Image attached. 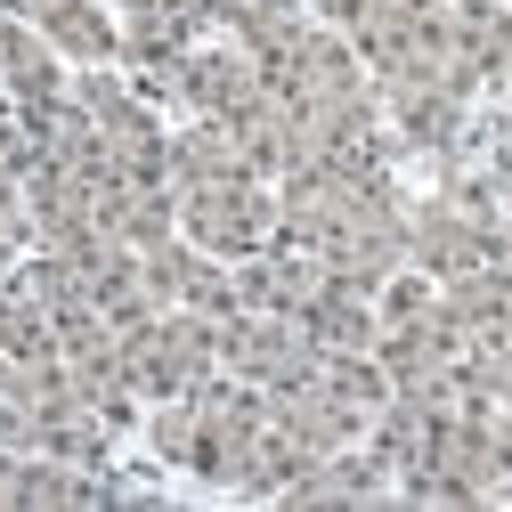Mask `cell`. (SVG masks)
I'll list each match as a JSON object with an SVG mask.
<instances>
[{
  "mask_svg": "<svg viewBox=\"0 0 512 512\" xmlns=\"http://www.w3.org/2000/svg\"><path fill=\"white\" fill-rule=\"evenodd\" d=\"M179 228L187 244L220 252V261H252V252L277 244V187L261 171H228L204 187H179Z\"/></svg>",
  "mask_w": 512,
  "mask_h": 512,
  "instance_id": "obj_1",
  "label": "cell"
},
{
  "mask_svg": "<svg viewBox=\"0 0 512 512\" xmlns=\"http://www.w3.org/2000/svg\"><path fill=\"white\" fill-rule=\"evenodd\" d=\"M122 342H131L139 399H187L220 374V317H204V309H163L147 326H131Z\"/></svg>",
  "mask_w": 512,
  "mask_h": 512,
  "instance_id": "obj_2",
  "label": "cell"
},
{
  "mask_svg": "<svg viewBox=\"0 0 512 512\" xmlns=\"http://www.w3.org/2000/svg\"><path fill=\"white\" fill-rule=\"evenodd\" d=\"M317 334L301 326V317H269V309H236L220 317V366L261 382V391H293V382L317 374Z\"/></svg>",
  "mask_w": 512,
  "mask_h": 512,
  "instance_id": "obj_3",
  "label": "cell"
},
{
  "mask_svg": "<svg viewBox=\"0 0 512 512\" xmlns=\"http://www.w3.org/2000/svg\"><path fill=\"white\" fill-rule=\"evenodd\" d=\"M155 90L163 98H179L196 122H228L236 106H252L261 98V66H252L244 49H179L171 66H155Z\"/></svg>",
  "mask_w": 512,
  "mask_h": 512,
  "instance_id": "obj_4",
  "label": "cell"
},
{
  "mask_svg": "<svg viewBox=\"0 0 512 512\" xmlns=\"http://www.w3.org/2000/svg\"><path fill=\"white\" fill-rule=\"evenodd\" d=\"M464 350H472V342H464V326H456V317H447V301L391 317V326H382V342H374L382 374H391V391H423V382H439V374L456 366Z\"/></svg>",
  "mask_w": 512,
  "mask_h": 512,
  "instance_id": "obj_5",
  "label": "cell"
},
{
  "mask_svg": "<svg viewBox=\"0 0 512 512\" xmlns=\"http://www.w3.org/2000/svg\"><path fill=\"white\" fill-rule=\"evenodd\" d=\"M382 90V106H391V122H399V139L415 147V155H447L464 139V90L456 82H374Z\"/></svg>",
  "mask_w": 512,
  "mask_h": 512,
  "instance_id": "obj_6",
  "label": "cell"
},
{
  "mask_svg": "<svg viewBox=\"0 0 512 512\" xmlns=\"http://www.w3.org/2000/svg\"><path fill=\"white\" fill-rule=\"evenodd\" d=\"M301 326L317 334V350H374L382 342V309H374V293L366 285H350V277H317V293L301 301Z\"/></svg>",
  "mask_w": 512,
  "mask_h": 512,
  "instance_id": "obj_7",
  "label": "cell"
},
{
  "mask_svg": "<svg viewBox=\"0 0 512 512\" xmlns=\"http://www.w3.org/2000/svg\"><path fill=\"white\" fill-rule=\"evenodd\" d=\"M439 301H447V317L464 326V342H496V334L512 326V269L480 261V269H464V277H447Z\"/></svg>",
  "mask_w": 512,
  "mask_h": 512,
  "instance_id": "obj_8",
  "label": "cell"
},
{
  "mask_svg": "<svg viewBox=\"0 0 512 512\" xmlns=\"http://www.w3.org/2000/svg\"><path fill=\"white\" fill-rule=\"evenodd\" d=\"M33 25H41L49 49L82 57V66H114L122 57V25L98 9V0H49V9H33Z\"/></svg>",
  "mask_w": 512,
  "mask_h": 512,
  "instance_id": "obj_9",
  "label": "cell"
},
{
  "mask_svg": "<svg viewBox=\"0 0 512 512\" xmlns=\"http://www.w3.org/2000/svg\"><path fill=\"white\" fill-rule=\"evenodd\" d=\"M309 33H317L309 0H244V9H236V49L252 57V66H277V57L301 49Z\"/></svg>",
  "mask_w": 512,
  "mask_h": 512,
  "instance_id": "obj_10",
  "label": "cell"
},
{
  "mask_svg": "<svg viewBox=\"0 0 512 512\" xmlns=\"http://www.w3.org/2000/svg\"><path fill=\"white\" fill-rule=\"evenodd\" d=\"M171 9L204 33V25H236V9H244V0H171Z\"/></svg>",
  "mask_w": 512,
  "mask_h": 512,
  "instance_id": "obj_11",
  "label": "cell"
},
{
  "mask_svg": "<svg viewBox=\"0 0 512 512\" xmlns=\"http://www.w3.org/2000/svg\"><path fill=\"white\" fill-rule=\"evenodd\" d=\"M309 9H317V17H326V25H342V33H350V17L366 9V0H309Z\"/></svg>",
  "mask_w": 512,
  "mask_h": 512,
  "instance_id": "obj_12",
  "label": "cell"
},
{
  "mask_svg": "<svg viewBox=\"0 0 512 512\" xmlns=\"http://www.w3.org/2000/svg\"><path fill=\"white\" fill-rule=\"evenodd\" d=\"M17 244H25V236H9V228H0V285L17 277Z\"/></svg>",
  "mask_w": 512,
  "mask_h": 512,
  "instance_id": "obj_13",
  "label": "cell"
},
{
  "mask_svg": "<svg viewBox=\"0 0 512 512\" xmlns=\"http://www.w3.org/2000/svg\"><path fill=\"white\" fill-rule=\"evenodd\" d=\"M456 9H496V0H456Z\"/></svg>",
  "mask_w": 512,
  "mask_h": 512,
  "instance_id": "obj_14",
  "label": "cell"
},
{
  "mask_svg": "<svg viewBox=\"0 0 512 512\" xmlns=\"http://www.w3.org/2000/svg\"><path fill=\"white\" fill-rule=\"evenodd\" d=\"M25 9H49V0H25Z\"/></svg>",
  "mask_w": 512,
  "mask_h": 512,
  "instance_id": "obj_15",
  "label": "cell"
}]
</instances>
